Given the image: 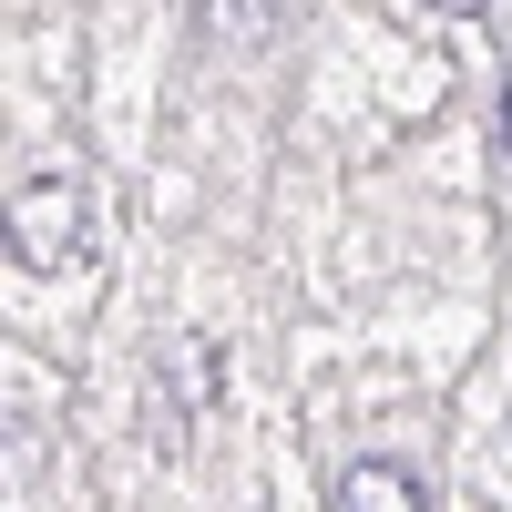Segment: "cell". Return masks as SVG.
Masks as SVG:
<instances>
[{
	"label": "cell",
	"instance_id": "obj_1",
	"mask_svg": "<svg viewBox=\"0 0 512 512\" xmlns=\"http://www.w3.org/2000/svg\"><path fill=\"white\" fill-rule=\"evenodd\" d=\"M11 246L31 277H72L82 246H93V185H82V164H52L31 154L11 175Z\"/></svg>",
	"mask_w": 512,
	"mask_h": 512
},
{
	"label": "cell",
	"instance_id": "obj_2",
	"mask_svg": "<svg viewBox=\"0 0 512 512\" xmlns=\"http://www.w3.org/2000/svg\"><path fill=\"white\" fill-rule=\"evenodd\" d=\"M226 400V349L216 338H164V359H154V400H144V431L164 451H185V431L205 410Z\"/></svg>",
	"mask_w": 512,
	"mask_h": 512
},
{
	"label": "cell",
	"instance_id": "obj_3",
	"mask_svg": "<svg viewBox=\"0 0 512 512\" xmlns=\"http://www.w3.org/2000/svg\"><path fill=\"white\" fill-rule=\"evenodd\" d=\"M338 512H431V482H420L410 461L369 451V461H349V472H338Z\"/></svg>",
	"mask_w": 512,
	"mask_h": 512
},
{
	"label": "cell",
	"instance_id": "obj_4",
	"mask_svg": "<svg viewBox=\"0 0 512 512\" xmlns=\"http://www.w3.org/2000/svg\"><path fill=\"white\" fill-rule=\"evenodd\" d=\"M205 31L216 41H256L267 31V0H205Z\"/></svg>",
	"mask_w": 512,
	"mask_h": 512
},
{
	"label": "cell",
	"instance_id": "obj_5",
	"mask_svg": "<svg viewBox=\"0 0 512 512\" xmlns=\"http://www.w3.org/2000/svg\"><path fill=\"white\" fill-rule=\"evenodd\" d=\"M420 11H441V21H472V11H482V0H420Z\"/></svg>",
	"mask_w": 512,
	"mask_h": 512
}]
</instances>
